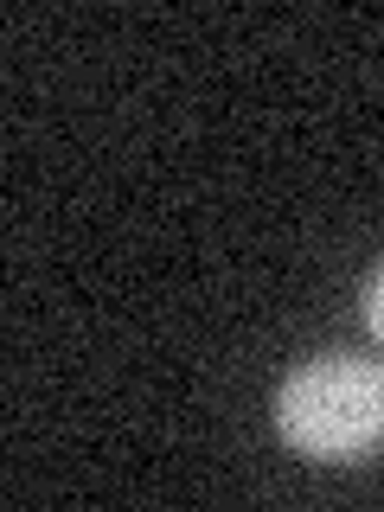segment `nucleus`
Wrapping results in <instances>:
<instances>
[{
  "label": "nucleus",
  "mask_w": 384,
  "mask_h": 512,
  "mask_svg": "<svg viewBox=\"0 0 384 512\" xmlns=\"http://www.w3.org/2000/svg\"><path fill=\"white\" fill-rule=\"evenodd\" d=\"M276 429L308 461H359L384 442V365L365 352L301 359L276 391Z\"/></svg>",
  "instance_id": "1"
},
{
  "label": "nucleus",
  "mask_w": 384,
  "mask_h": 512,
  "mask_svg": "<svg viewBox=\"0 0 384 512\" xmlns=\"http://www.w3.org/2000/svg\"><path fill=\"white\" fill-rule=\"evenodd\" d=\"M359 308H365V327H372V340H384V263L372 269V276H365Z\"/></svg>",
  "instance_id": "2"
}]
</instances>
